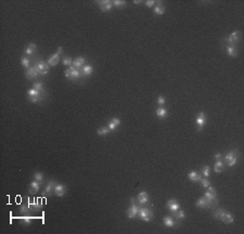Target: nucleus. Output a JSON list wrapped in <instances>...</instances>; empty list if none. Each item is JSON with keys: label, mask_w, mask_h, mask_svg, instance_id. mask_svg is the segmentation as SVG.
Returning <instances> with one entry per match:
<instances>
[{"label": "nucleus", "mask_w": 244, "mask_h": 234, "mask_svg": "<svg viewBox=\"0 0 244 234\" xmlns=\"http://www.w3.org/2000/svg\"><path fill=\"white\" fill-rule=\"evenodd\" d=\"M213 217L217 220H220V221H222L226 224H230L234 221V217L232 216L231 212L227 211V210L222 209V208H219V209L216 210L213 214Z\"/></svg>", "instance_id": "1"}, {"label": "nucleus", "mask_w": 244, "mask_h": 234, "mask_svg": "<svg viewBox=\"0 0 244 234\" xmlns=\"http://www.w3.org/2000/svg\"><path fill=\"white\" fill-rule=\"evenodd\" d=\"M204 197L207 199V201L210 203L211 205V208H214L218 205V197H217V191L214 189L213 186H208L207 187V191L205 192L204 194Z\"/></svg>", "instance_id": "2"}, {"label": "nucleus", "mask_w": 244, "mask_h": 234, "mask_svg": "<svg viewBox=\"0 0 244 234\" xmlns=\"http://www.w3.org/2000/svg\"><path fill=\"white\" fill-rule=\"evenodd\" d=\"M64 75L65 77L67 78V80L69 81H78L80 80L81 77H83V74H81L80 70H78V69H76L75 66L72 64L71 66H69V69H66L64 72Z\"/></svg>", "instance_id": "3"}, {"label": "nucleus", "mask_w": 244, "mask_h": 234, "mask_svg": "<svg viewBox=\"0 0 244 234\" xmlns=\"http://www.w3.org/2000/svg\"><path fill=\"white\" fill-rule=\"evenodd\" d=\"M27 96H28V100L31 103H40L41 100L45 99V96H43V93H40L38 90H36L35 88H31L27 90Z\"/></svg>", "instance_id": "4"}, {"label": "nucleus", "mask_w": 244, "mask_h": 234, "mask_svg": "<svg viewBox=\"0 0 244 234\" xmlns=\"http://www.w3.org/2000/svg\"><path fill=\"white\" fill-rule=\"evenodd\" d=\"M138 217L140 218L142 221L150 222L153 218V211L151 209H149L148 207H141V208H139Z\"/></svg>", "instance_id": "5"}, {"label": "nucleus", "mask_w": 244, "mask_h": 234, "mask_svg": "<svg viewBox=\"0 0 244 234\" xmlns=\"http://www.w3.org/2000/svg\"><path fill=\"white\" fill-rule=\"evenodd\" d=\"M225 161H226L228 167H233L238 162V150H230L225 156Z\"/></svg>", "instance_id": "6"}, {"label": "nucleus", "mask_w": 244, "mask_h": 234, "mask_svg": "<svg viewBox=\"0 0 244 234\" xmlns=\"http://www.w3.org/2000/svg\"><path fill=\"white\" fill-rule=\"evenodd\" d=\"M34 66L38 70L39 74L43 75V76L47 75L48 72H49V68H50V66L48 64V62L43 61V60H38V61H36L34 64Z\"/></svg>", "instance_id": "7"}, {"label": "nucleus", "mask_w": 244, "mask_h": 234, "mask_svg": "<svg viewBox=\"0 0 244 234\" xmlns=\"http://www.w3.org/2000/svg\"><path fill=\"white\" fill-rule=\"evenodd\" d=\"M139 206L136 204V199L131 198L130 199V207L127 210V217L129 219H134V218L138 217V212H139Z\"/></svg>", "instance_id": "8"}, {"label": "nucleus", "mask_w": 244, "mask_h": 234, "mask_svg": "<svg viewBox=\"0 0 244 234\" xmlns=\"http://www.w3.org/2000/svg\"><path fill=\"white\" fill-rule=\"evenodd\" d=\"M241 40V33L240 31H234L230 34L229 36L225 38V41L227 43V45H232V46H236V44Z\"/></svg>", "instance_id": "9"}, {"label": "nucleus", "mask_w": 244, "mask_h": 234, "mask_svg": "<svg viewBox=\"0 0 244 234\" xmlns=\"http://www.w3.org/2000/svg\"><path fill=\"white\" fill-rule=\"evenodd\" d=\"M98 7L100 8V10L102 12H109V11L112 10L113 8V1H110V0H101V1H97Z\"/></svg>", "instance_id": "10"}, {"label": "nucleus", "mask_w": 244, "mask_h": 234, "mask_svg": "<svg viewBox=\"0 0 244 234\" xmlns=\"http://www.w3.org/2000/svg\"><path fill=\"white\" fill-rule=\"evenodd\" d=\"M195 122H196L197 126H199V127H197V131H199V132L203 131V126L206 124V115H205V113H204L203 111H201V112H200L199 114L196 115Z\"/></svg>", "instance_id": "11"}, {"label": "nucleus", "mask_w": 244, "mask_h": 234, "mask_svg": "<svg viewBox=\"0 0 244 234\" xmlns=\"http://www.w3.org/2000/svg\"><path fill=\"white\" fill-rule=\"evenodd\" d=\"M166 207H167V209H168L169 211L174 214V212H176L177 210L180 209V204H179L175 198H170L166 203Z\"/></svg>", "instance_id": "12"}, {"label": "nucleus", "mask_w": 244, "mask_h": 234, "mask_svg": "<svg viewBox=\"0 0 244 234\" xmlns=\"http://www.w3.org/2000/svg\"><path fill=\"white\" fill-rule=\"evenodd\" d=\"M55 184H57V182L55 181H49V182L47 183V185L45 186V189H43V196H50L52 195L53 193H54V186Z\"/></svg>", "instance_id": "13"}, {"label": "nucleus", "mask_w": 244, "mask_h": 234, "mask_svg": "<svg viewBox=\"0 0 244 234\" xmlns=\"http://www.w3.org/2000/svg\"><path fill=\"white\" fill-rule=\"evenodd\" d=\"M39 75H40V74H39L38 70H37L35 66H31V68L27 69V70L25 71V77H26L27 80H35V78H37Z\"/></svg>", "instance_id": "14"}, {"label": "nucleus", "mask_w": 244, "mask_h": 234, "mask_svg": "<svg viewBox=\"0 0 244 234\" xmlns=\"http://www.w3.org/2000/svg\"><path fill=\"white\" fill-rule=\"evenodd\" d=\"M137 199H138V203L139 205H142V206H145L146 204L150 201V197H149V194L146 193L145 191H141L140 193L138 194L137 196Z\"/></svg>", "instance_id": "15"}, {"label": "nucleus", "mask_w": 244, "mask_h": 234, "mask_svg": "<svg viewBox=\"0 0 244 234\" xmlns=\"http://www.w3.org/2000/svg\"><path fill=\"white\" fill-rule=\"evenodd\" d=\"M66 193V186L64 184H59L57 183L54 186V195L58 197H63Z\"/></svg>", "instance_id": "16"}, {"label": "nucleus", "mask_w": 244, "mask_h": 234, "mask_svg": "<svg viewBox=\"0 0 244 234\" xmlns=\"http://www.w3.org/2000/svg\"><path fill=\"white\" fill-rule=\"evenodd\" d=\"M41 184H43V183L39 182V181H36V180L32 181V182H31V185H29V189H28L29 194H32V195H35V194H36L37 192H38L39 189H40Z\"/></svg>", "instance_id": "17"}, {"label": "nucleus", "mask_w": 244, "mask_h": 234, "mask_svg": "<svg viewBox=\"0 0 244 234\" xmlns=\"http://www.w3.org/2000/svg\"><path fill=\"white\" fill-rule=\"evenodd\" d=\"M61 54H59V52H55V54H53L52 56H50V57L48 58L47 62L48 64L50 66H55L58 63H59L60 61V57H61Z\"/></svg>", "instance_id": "18"}, {"label": "nucleus", "mask_w": 244, "mask_h": 234, "mask_svg": "<svg viewBox=\"0 0 244 234\" xmlns=\"http://www.w3.org/2000/svg\"><path fill=\"white\" fill-rule=\"evenodd\" d=\"M163 224H164L166 228H174V226H176L177 222L173 219V217L165 216L164 218H163Z\"/></svg>", "instance_id": "19"}, {"label": "nucleus", "mask_w": 244, "mask_h": 234, "mask_svg": "<svg viewBox=\"0 0 244 234\" xmlns=\"http://www.w3.org/2000/svg\"><path fill=\"white\" fill-rule=\"evenodd\" d=\"M195 206H196L197 208H202V209H207V208H211L210 203H208L207 199H206L205 197H202V198L197 199Z\"/></svg>", "instance_id": "20"}, {"label": "nucleus", "mask_w": 244, "mask_h": 234, "mask_svg": "<svg viewBox=\"0 0 244 234\" xmlns=\"http://www.w3.org/2000/svg\"><path fill=\"white\" fill-rule=\"evenodd\" d=\"M80 72L83 74V76L87 77V76H90L94 72V68H92L91 64H85L83 68L80 69Z\"/></svg>", "instance_id": "21"}, {"label": "nucleus", "mask_w": 244, "mask_h": 234, "mask_svg": "<svg viewBox=\"0 0 244 234\" xmlns=\"http://www.w3.org/2000/svg\"><path fill=\"white\" fill-rule=\"evenodd\" d=\"M85 64H86V59L84 57H77L75 60H73V66L76 69H78V70H80Z\"/></svg>", "instance_id": "22"}, {"label": "nucleus", "mask_w": 244, "mask_h": 234, "mask_svg": "<svg viewBox=\"0 0 244 234\" xmlns=\"http://www.w3.org/2000/svg\"><path fill=\"white\" fill-rule=\"evenodd\" d=\"M202 178L203 177L199 172H196V171H191V172L188 173V179L192 181V182H200Z\"/></svg>", "instance_id": "23"}, {"label": "nucleus", "mask_w": 244, "mask_h": 234, "mask_svg": "<svg viewBox=\"0 0 244 234\" xmlns=\"http://www.w3.org/2000/svg\"><path fill=\"white\" fill-rule=\"evenodd\" d=\"M225 169V162L219 159V160H216L215 161V164H214V171L216 173H221Z\"/></svg>", "instance_id": "24"}, {"label": "nucleus", "mask_w": 244, "mask_h": 234, "mask_svg": "<svg viewBox=\"0 0 244 234\" xmlns=\"http://www.w3.org/2000/svg\"><path fill=\"white\" fill-rule=\"evenodd\" d=\"M155 114H156L160 119H165V118L168 117V111H167V109L164 107H159L156 110H155Z\"/></svg>", "instance_id": "25"}, {"label": "nucleus", "mask_w": 244, "mask_h": 234, "mask_svg": "<svg viewBox=\"0 0 244 234\" xmlns=\"http://www.w3.org/2000/svg\"><path fill=\"white\" fill-rule=\"evenodd\" d=\"M226 51L230 57L234 58L238 56V48L236 46H232V45H227L226 46Z\"/></svg>", "instance_id": "26"}, {"label": "nucleus", "mask_w": 244, "mask_h": 234, "mask_svg": "<svg viewBox=\"0 0 244 234\" xmlns=\"http://www.w3.org/2000/svg\"><path fill=\"white\" fill-rule=\"evenodd\" d=\"M33 88H35L36 90H38V92L45 94V87H43V82H40V81H36V82L33 83Z\"/></svg>", "instance_id": "27"}, {"label": "nucleus", "mask_w": 244, "mask_h": 234, "mask_svg": "<svg viewBox=\"0 0 244 234\" xmlns=\"http://www.w3.org/2000/svg\"><path fill=\"white\" fill-rule=\"evenodd\" d=\"M154 13L156 15H163L165 13V7L162 6L161 2H157V6L154 8Z\"/></svg>", "instance_id": "28"}, {"label": "nucleus", "mask_w": 244, "mask_h": 234, "mask_svg": "<svg viewBox=\"0 0 244 234\" xmlns=\"http://www.w3.org/2000/svg\"><path fill=\"white\" fill-rule=\"evenodd\" d=\"M110 129H109L108 126H100L99 129H98V131H97V134L98 135H100V136H105V135H108L109 133H110Z\"/></svg>", "instance_id": "29"}, {"label": "nucleus", "mask_w": 244, "mask_h": 234, "mask_svg": "<svg viewBox=\"0 0 244 234\" xmlns=\"http://www.w3.org/2000/svg\"><path fill=\"white\" fill-rule=\"evenodd\" d=\"M21 63H22L23 68H25L26 70L31 68V61H29V59L27 57H22V58H21Z\"/></svg>", "instance_id": "30"}, {"label": "nucleus", "mask_w": 244, "mask_h": 234, "mask_svg": "<svg viewBox=\"0 0 244 234\" xmlns=\"http://www.w3.org/2000/svg\"><path fill=\"white\" fill-rule=\"evenodd\" d=\"M173 215L176 217V219H177V220H183V219H186V212L183 211V210H177V211L174 212Z\"/></svg>", "instance_id": "31"}, {"label": "nucleus", "mask_w": 244, "mask_h": 234, "mask_svg": "<svg viewBox=\"0 0 244 234\" xmlns=\"http://www.w3.org/2000/svg\"><path fill=\"white\" fill-rule=\"evenodd\" d=\"M20 220L23 222L24 224H26V226H29V224L32 223V220H33V217L31 216H27V215H24L23 217L20 218Z\"/></svg>", "instance_id": "32"}, {"label": "nucleus", "mask_w": 244, "mask_h": 234, "mask_svg": "<svg viewBox=\"0 0 244 234\" xmlns=\"http://www.w3.org/2000/svg\"><path fill=\"white\" fill-rule=\"evenodd\" d=\"M201 172H202V174H203L204 178H210V175H211V168H210V166H204L203 168H202Z\"/></svg>", "instance_id": "33"}, {"label": "nucleus", "mask_w": 244, "mask_h": 234, "mask_svg": "<svg viewBox=\"0 0 244 234\" xmlns=\"http://www.w3.org/2000/svg\"><path fill=\"white\" fill-rule=\"evenodd\" d=\"M113 6L116 7V8H125L126 7V1H123V0H114Z\"/></svg>", "instance_id": "34"}, {"label": "nucleus", "mask_w": 244, "mask_h": 234, "mask_svg": "<svg viewBox=\"0 0 244 234\" xmlns=\"http://www.w3.org/2000/svg\"><path fill=\"white\" fill-rule=\"evenodd\" d=\"M62 63H63V66H71L72 64H73V59H72L71 57H69V56H66V57H64L63 60H62Z\"/></svg>", "instance_id": "35"}, {"label": "nucleus", "mask_w": 244, "mask_h": 234, "mask_svg": "<svg viewBox=\"0 0 244 234\" xmlns=\"http://www.w3.org/2000/svg\"><path fill=\"white\" fill-rule=\"evenodd\" d=\"M29 211H31V208H29L28 205H21V207H20V212H21V214L27 215Z\"/></svg>", "instance_id": "36"}, {"label": "nucleus", "mask_w": 244, "mask_h": 234, "mask_svg": "<svg viewBox=\"0 0 244 234\" xmlns=\"http://www.w3.org/2000/svg\"><path fill=\"white\" fill-rule=\"evenodd\" d=\"M34 180L39 181V182L43 183V174L41 172H39V171H37V172L34 173Z\"/></svg>", "instance_id": "37"}, {"label": "nucleus", "mask_w": 244, "mask_h": 234, "mask_svg": "<svg viewBox=\"0 0 244 234\" xmlns=\"http://www.w3.org/2000/svg\"><path fill=\"white\" fill-rule=\"evenodd\" d=\"M36 52V50H34L33 48H31L29 46H27V47H25L24 49V54L27 55L28 57H32V56H34V54Z\"/></svg>", "instance_id": "38"}, {"label": "nucleus", "mask_w": 244, "mask_h": 234, "mask_svg": "<svg viewBox=\"0 0 244 234\" xmlns=\"http://www.w3.org/2000/svg\"><path fill=\"white\" fill-rule=\"evenodd\" d=\"M200 182H201L202 186H203L204 189H207V187H208V186H210V185H211V183H210V181L207 180V178H202V179H201V181H200Z\"/></svg>", "instance_id": "39"}, {"label": "nucleus", "mask_w": 244, "mask_h": 234, "mask_svg": "<svg viewBox=\"0 0 244 234\" xmlns=\"http://www.w3.org/2000/svg\"><path fill=\"white\" fill-rule=\"evenodd\" d=\"M156 101H157V104L161 106V107H163L164 105H166V98H165L164 96H159V97H157V99H156Z\"/></svg>", "instance_id": "40"}, {"label": "nucleus", "mask_w": 244, "mask_h": 234, "mask_svg": "<svg viewBox=\"0 0 244 234\" xmlns=\"http://www.w3.org/2000/svg\"><path fill=\"white\" fill-rule=\"evenodd\" d=\"M157 2L155 1V0H148V1H145V6L148 7V8H152V7H154V4H156Z\"/></svg>", "instance_id": "41"}, {"label": "nucleus", "mask_w": 244, "mask_h": 234, "mask_svg": "<svg viewBox=\"0 0 244 234\" xmlns=\"http://www.w3.org/2000/svg\"><path fill=\"white\" fill-rule=\"evenodd\" d=\"M108 127H109V129H110V131H111V132H114V131H115L116 129H117V126H116L115 124H114L112 121H110V122H109V124H108Z\"/></svg>", "instance_id": "42"}, {"label": "nucleus", "mask_w": 244, "mask_h": 234, "mask_svg": "<svg viewBox=\"0 0 244 234\" xmlns=\"http://www.w3.org/2000/svg\"><path fill=\"white\" fill-rule=\"evenodd\" d=\"M111 121H112L116 126H119V125H120V123H122V121H120V120L118 119V118H113V119L111 120Z\"/></svg>", "instance_id": "43"}, {"label": "nucleus", "mask_w": 244, "mask_h": 234, "mask_svg": "<svg viewBox=\"0 0 244 234\" xmlns=\"http://www.w3.org/2000/svg\"><path fill=\"white\" fill-rule=\"evenodd\" d=\"M28 46H29V47H31V48H33V49H34V50H37V45H36V44H34V43H29V44H28Z\"/></svg>", "instance_id": "44"}, {"label": "nucleus", "mask_w": 244, "mask_h": 234, "mask_svg": "<svg viewBox=\"0 0 244 234\" xmlns=\"http://www.w3.org/2000/svg\"><path fill=\"white\" fill-rule=\"evenodd\" d=\"M221 154H220V152H217V154H216L215 155V159H216V160H219V159H221Z\"/></svg>", "instance_id": "45"}, {"label": "nucleus", "mask_w": 244, "mask_h": 234, "mask_svg": "<svg viewBox=\"0 0 244 234\" xmlns=\"http://www.w3.org/2000/svg\"><path fill=\"white\" fill-rule=\"evenodd\" d=\"M134 3H136V4H139V3H141V1H139V0H135V1H134Z\"/></svg>", "instance_id": "46"}]
</instances>
